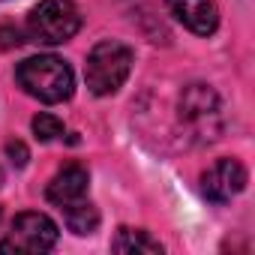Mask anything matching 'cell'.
Segmentation results:
<instances>
[{
	"label": "cell",
	"instance_id": "obj_12",
	"mask_svg": "<svg viewBox=\"0 0 255 255\" xmlns=\"http://www.w3.org/2000/svg\"><path fill=\"white\" fill-rule=\"evenodd\" d=\"M6 153H9V159H12L18 168L27 165V147H24L21 141H9V144H6Z\"/></svg>",
	"mask_w": 255,
	"mask_h": 255
},
{
	"label": "cell",
	"instance_id": "obj_11",
	"mask_svg": "<svg viewBox=\"0 0 255 255\" xmlns=\"http://www.w3.org/2000/svg\"><path fill=\"white\" fill-rule=\"evenodd\" d=\"M33 132H36V138H39V141H54V138H60V135H63V123H60V117H54V114L42 111V114H36V117H33Z\"/></svg>",
	"mask_w": 255,
	"mask_h": 255
},
{
	"label": "cell",
	"instance_id": "obj_7",
	"mask_svg": "<svg viewBox=\"0 0 255 255\" xmlns=\"http://www.w3.org/2000/svg\"><path fill=\"white\" fill-rule=\"evenodd\" d=\"M168 12L198 36H210L219 27V12L213 0H168Z\"/></svg>",
	"mask_w": 255,
	"mask_h": 255
},
{
	"label": "cell",
	"instance_id": "obj_1",
	"mask_svg": "<svg viewBox=\"0 0 255 255\" xmlns=\"http://www.w3.org/2000/svg\"><path fill=\"white\" fill-rule=\"evenodd\" d=\"M15 78L27 96H33L45 105H57V102L69 99L75 90V75H72L69 63L54 54L27 57L24 63H18Z\"/></svg>",
	"mask_w": 255,
	"mask_h": 255
},
{
	"label": "cell",
	"instance_id": "obj_8",
	"mask_svg": "<svg viewBox=\"0 0 255 255\" xmlns=\"http://www.w3.org/2000/svg\"><path fill=\"white\" fill-rule=\"evenodd\" d=\"M87 186H90L87 168L78 165V162H72V165H63V168L51 177V183H48V189H45V198H48L51 204H57V207H66V204H72V201H78V198H87Z\"/></svg>",
	"mask_w": 255,
	"mask_h": 255
},
{
	"label": "cell",
	"instance_id": "obj_9",
	"mask_svg": "<svg viewBox=\"0 0 255 255\" xmlns=\"http://www.w3.org/2000/svg\"><path fill=\"white\" fill-rule=\"evenodd\" d=\"M60 210H63L66 228H69L72 234H78V237L93 234V231L99 228V210H96L87 198H78V201H72V204H66V207H60Z\"/></svg>",
	"mask_w": 255,
	"mask_h": 255
},
{
	"label": "cell",
	"instance_id": "obj_5",
	"mask_svg": "<svg viewBox=\"0 0 255 255\" xmlns=\"http://www.w3.org/2000/svg\"><path fill=\"white\" fill-rule=\"evenodd\" d=\"M57 225L45 213H18L9 237L0 240V252H48L57 246Z\"/></svg>",
	"mask_w": 255,
	"mask_h": 255
},
{
	"label": "cell",
	"instance_id": "obj_6",
	"mask_svg": "<svg viewBox=\"0 0 255 255\" xmlns=\"http://www.w3.org/2000/svg\"><path fill=\"white\" fill-rule=\"evenodd\" d=\"M246 180L249 174L237 159H219L201 174V192L213 204H228L234 195L246 189Z\"/></svg>",
	"mask_w": 255,
	"mask_h": 255
},
{
	"label": "cell",
	"instance_id": "obj_10",
	"mask_svg": "<svg viewBox=\"0 0 255 255\" xmlns=\"http://www.w3.org/2000/svg\"><path fill=\"white\" fill-rule=\"evenodd\" d=\"M111 249L114 252H147V255H159L162 243L156 237H150L147 231H141V228H120L117 237L111 240Z\"/></svg>",
	"mask_w": 255,
	"mask_h": 255
},
{
	"label": "cell",
	"instance_id": "obj_3",
	"mask_svg": "<svg viewBox=\"0 0 255 255\" xmlns=\"http://www.w3.org/2000/svg\"><path fill=\"white\" fill-rule=\"evenodd\" d=\"M132 69V51L129 45H123L117 39H105L99 45H93V51L87 54V66H84V78L90 93L96 96H111L123 87V81L129 78Z\"/></svg>",
	"mask_w": 255,
	"mask_h": 255
},
{
	"label": "cell",
	"instance_id": "obj_2",
	"mask_svg": "<svg viewBox=\"0 0 255 255\" xmlns=\"http://www.w3.org/2000/svg\"><path fill=\"white\" fill-rule=\"evenodd\" d=\"M177 114L192 144H213L222 135V102L207 84H189L180 93Z\"/></svg>",
	"mask_w": 255,
	"mask_h": 255
},
{
	"label": "cell",
	"instance_id": "obj_4",
	"mask_svg": "<svg viewBox=\"0 0 255 255\" xmlns=\"http://www.w3.org/2000/svg\"><path fill=\"white\" fill-rule=\"evenodd\" d=\"M81 30V12L75 0H39L27 15V33L36 42L60 45Z\"/></svg>",
	"mask_w": 255,
	"mask_h": 255
}]
</instances>
